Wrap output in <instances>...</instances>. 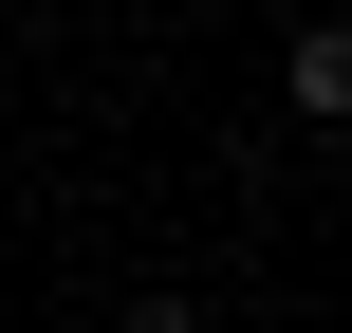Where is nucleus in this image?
Wrapping results in <instances>:
<instances>
[{
  "label": "nucleus",
  "mask_w": 352,
  "mask_h": 333,
  "mask_svg": "<svg viewBox=\"0 0 352 333\" xmlns=\"http://www.w3.org/2000/svg\"><path fill=\"white\" fill-rule=\"evenodd\" d=\"M130 333H204V315H167V297H148V315H130Z\"/></svg>",
  "instance_id": "nucleus-2"
},
{
  "label": "nucleus",
  "mask_w": 352,
  "mask_h": 333,
  "mask_svg": "<svg viewBox=\"0 0 352 333\" xmlns=\"http://www.w3.org/2000/svg\"><path fill=\"white\" fill-rule=\"evenodd\" d=\"M297 111H316V130H352V19H316V37H297Z\"/></svg>",
  "instance_id": "nucleus-1"
}]
</instances>
